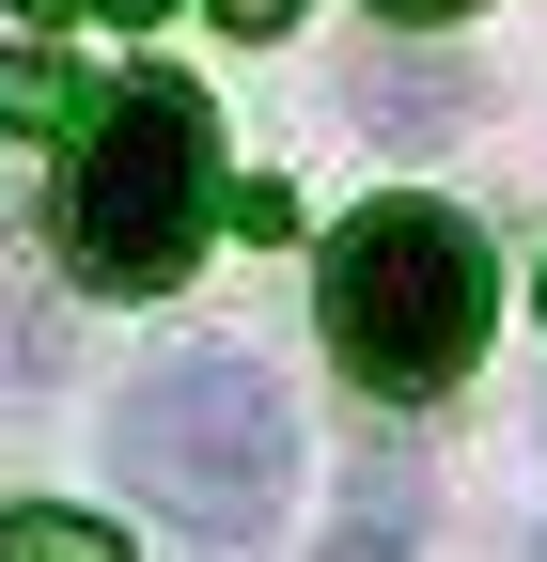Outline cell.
Here are the masks:
<instances>
[{"instance_id": "6da1fadb", "label": "cell", "mask_w": 547, "mask_h": 562, "mask_svg": "<svg viewBox=\"0 0 547 562\" xmlns=\"http://www.w3.org/2000/svg\"><path fill=\"white\" fill-rule=\"evenodd\" d=\"M313 313H328V360L360 391L423 406V391L469 375V344H485V235H469L454 203H376V220L328 235Z\"/></svg>"}, {"instance_id": "7a4b0ae2", "label": "cell", "mask_w": 547, "mask_h": 562, "mask_svg": "<svg viewBox=\"0 0 547 562\" xmlns=\"http://www.w3.org/2000/svg\"><path fill=\"white\" fill-rule=\"evenodd\" d=\"M110 469L142 484L157 516H188L203 547H250L266 516H282V484H298V406L266 391L250 360L188 344V360H157L142 391L110 406Z\"/></svg>"}, {"instance_id": "3957f363", "label": "cell", "mask_w": 547, "mask_h": 562, "mask_svg": "<svg viewBox=\"0 0 547 562\" xmlns=\"http://www.w3.org/2000/svg\"><path fill=\"white\" fill-rule=\"evenodd\" d=\"M203 220H220V172H203V94L188 79H125L79 125V172H63V266L94 297H157L188 281Z\"/></svg>"}, {"instance_id": "277c9868", "label": "cell", "mask_w": 547, "mask_h": 562, "mask_svg": "<svg viewBox=\"0 0 547 562\" xmlns=\"http://www.w3.org/2000/svg\"><path fill=\"white\" fill-rule=\"evenodd\" d=\"M345 110H360L376 140H454V125H469V79H454V63H376V47H360Z\"/></svg>"}, {"instance_id": "5b68a950", "label": "cell", "mask_w": 547, "mask_h": 562, "mask_svg": "<svg viewBox=\"0 0 547 562\" xmlns=\"http://www.w3.org/2000/svg\"><path fill=\"white\" fill-rule=\"evenodd\" d=\"M0 125H32V140H63V125H94V94H79V63H47V47H0Z\"/></svg>"}, {"instance_id": "8992f818", "label": "cell", "mask_w": 547, "mask_h": 562, "mask_svg": "<svg viewBox=\"0 0 547 562\" xmlns=\"http://www.w3.org/2000/svg\"><path fill=\"white\" fill-rule=\"evenodd\" d=\"M0 562H125V531L63 516V501H16V516H0Z\"/></svg>"}, {"instance_id": "52a82bcc", "label": "cell", "mask_w": 547, "mask_h": 562, "mask_svg": "<svg viewBox=\"0 0 547 562\" xmlns=\"http://www.w3.org/2000/svg\"><path fill=\"white\" fill-rule=\"evenodd\" d=\"M328 562H406V469H360V516L328 531Z\"/></svg>"}, {"instance_id": "ba28073f", "label": "cell", "mask_w": 547, "mask_h": 562, "mask_svg": "<svg viewBox=\"0 0 547 562\" xmlns=\"http://www.w3.org/2000/svg\"><path fill=\"white\" fill-rule=\"evenodd\" d=\"M298 16V0H220V32H282Z\"/></svg>"}, {"instance_id": "9c48e42d", "label": "cell", "mask_w": 547, "mask_h": 562, "mask_svg": "<svg viewBox=\"0 0 547 562\" xmlns=\"http://www.w3.org/2000/svg\"><path fill=\"white\" fill-rule=\"evenodd\" d=\"M376 16H469V0H376Z\"/></svg>"}, {"instance_id": "30bf717a", "label": "cell", "mask_w": 547, "mask_h": 562, "mask_svg": "<svg viewBox=\"0 0 547 562\" xmlns=\"http://www.w3.org/2000/svg\"><path fill=\"white\" fill-rule=\"evenodd\" d=\"M94 16H157V0H94Z\"/></svg>"}, {"instance_id": "8fae6325", "label": "cell", "mask_w": 547, "mask_h": 562, "mask_svg": "<svg viewBox=\"0 0 547 562\" xmlns=\"http://www.w3.org/2000/svg\"><path fill=\"white\" fill-rule=\"evenodd\" d=\"M532 297H547V281H532Z\"/></svg>"}]
</instances>
